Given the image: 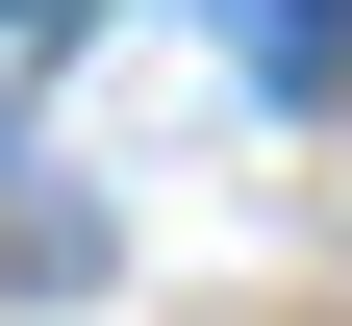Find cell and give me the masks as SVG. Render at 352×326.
Listing matches in <instances>:
<instances>
[{"label":"cell","mask_w":352,"mask_h":326,"mask_svg":"<svg viewBox=\"0 0 352 326\" xmlns=\"http://www.w3.org/2000/svg\"><path fill=\"white\" fill-rule=\"evenodd\" d=\"M227 51L252 75H327V0H227Z\"/></svg>","instance_id":"obj_1"},{"label":"cell","mask_w":352,"mask_h":326,"mask_svg":"<svg viewBox=\"0 0 352 326\" xmlns=\"http://www.w3.org/2000/svg\"><path fill=\"white\" fill-rule=\"evenodd\" d=\"M0 25H25V0H0Z\"/></svg>","instance_id":"obj_2"}]
</instances>
